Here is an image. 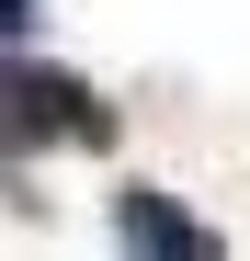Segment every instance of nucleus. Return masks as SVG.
I'll list each match as a JSON object with an SVG mask.
<instances>
[{"label":"nucleus","instance_id":"obj_1","mask_svg":"<svg viewBox=\"0 0 250 261\" xmlns=\"http://www.w3.org/2000/svg\"><path fill=\"white\" fill-rule=\"evenodd\" d=\"M34 137H57V148H114V114H103L91 80L34 68V57L12 46V148H34Z\"/></svg>","mask_w":250,"mask_h":261},{"label":"nucleus","instance_id":"obj_2","mask_svg":"<svg viewBox=\"0 0 250 261\" xmlns=\"http://www.w3.org/2000/svg\"><path fill=\"white\" fill-rule=\"evenodd\" d=\"M114 239L125 250H159V261H216V227L182 216L171 193H114Z\"/></svg>","mask_w":250,"mask_h":261},{"label":"nucleus","instance_id":"obj_3","mask_svg":"<svg viewBox=\"0 0 250 261\" xmlns=\"http://www.w3.org/2000/svg\"><path fill=\"white\" fill-rule=\"evenodd\" d=\"M0 23H12V46H23V23H34V0H0Z\"/></svg>","mask_w":250,"mask_h":261}]
</instances>
